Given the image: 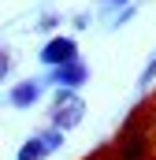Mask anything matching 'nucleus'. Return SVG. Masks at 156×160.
Instances as JSON below:
<instances>
[{
  "mask_svg": "<svg viewBox=\"0 0 156 160\" xmlns=\"http://www.w3.org/2000/svg\"><path fill=\"white\" fill-rule=\"evenodd\" d=\"M82 116H85V101H82L78 93H71V89H60V97H56V104H52V123H56L60 130H71V127L82 123Z\"/></svg>",
  "mask_w": 156,
  "mask_h": 160,
  "instance_id": "obj_1",
  "label": "nucleus"
},
{
  "mask_svg": "<svg viewBox=\"0 0 156 160\" xmlns=\"http://www.w3.org/2000/svg\"><path fill=\"white\" fill-rule=\"evenodd\" d=\"M60 142H63V130H60V127H52V130H45V134H34V138L19 149L15 160H45V157H52V153L60 149Z\"/></svg>",
  "mask_w": 156,
  "mask_h": 160,
  "instance_id": "obj_2",
  "label": "nucleus"
},
{
  "mask_svg": "<svg viewBox=\"0 0 156 160\" xmlns=\"http://www.w3.org/2000/svg\"><path fill=\"white\" fill-rule=\"evenodd\" d=\"M41 60H45L48 67H63V63L78 60V45H75V38H52L45 48H41Z\"/></svg>",
  "mask_w": 156,
  "mask_h": 160,
  "instance_id": "obj_3",
  "label": "nucleus"
},
{
  "mask_svg": "<svg viewBox=\"0 0 156 160\" xmlns=\"http://www.w3.org/2000/svg\"><path fill=\"white\" fill-rule=\"evenodd\" d=\"M85 78H89L85 63H78V60H71V63H63V67H52V78H48V82H60L63 89H78V86H82Z\"/></svg>",
  "mask_w": 156,
  "mask_h": 160,
  "instance_id": "obj_4",
  "label": "nucleus"
},
{
  "mask_svg": "<svg viewBox=\"0 0 156 160\" xmlns=\"http://www.w3.org/2000/svg\"><path fill=\"white\" fill-rule=\"evenodd\" d=\"M41 89H45L41 82H22V86H15V89H11V97H7V101H11L15 108H30V104H37V101H41Z\"/></svg>",
  "mask_w": 156,
  "mask_h": 160,
  "instance_id": "obj_5",
  "label": "nucleus"
},
{
  "mask_svg": "<svg viewBox=\"0 0 156 160\" xmlns=\"http://www.w3.org/2000/svg\"><path fill=\"white\" fill-rule=\"evenodd\" d=\"M153 78H156V56L145 63V71H141V82H138V86H141V89H149V86H153Z\"/></svg>",
  "mask_w": 156,
  "mask_h": 160,
  "instance_id": "obj_6",
  "label": "nucleus"
},
{
  "mask_svg": "<svg viewBox=\"0 0 156 160\" xmlns=\"http://www.w3.org/2000/svg\"><path fill=\"white\" fill-rule=\"evenodd\" d=\"M130 19H134V8H126V11L119 15V19H115V22H112V26H123V22H130Z\"/></svg>",
  "mask_w": 156,
  "mask_h": 160,
  "instance_id": "obj_7",
  "label": "nucleus"
},
{
  "mask_svg": "<svg viewBox=\"0 0 156 160\" xmlns=\"http://www.w3.org/2000/svg\"><path fill=\"white\" fill-rule=\"evenodd\" d=\"M112 4H119V0H100V8H112Z\"/></svg>",
  "mask_w": 156,
  "mask_h": 160,
  "instance_id": "obj_8",
  "label": "nucleus"
}]
</instances>
